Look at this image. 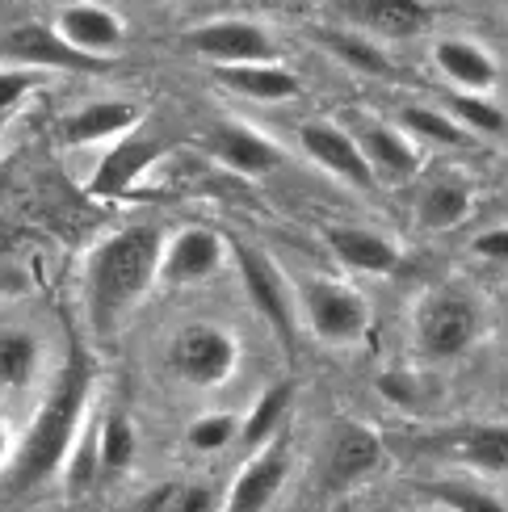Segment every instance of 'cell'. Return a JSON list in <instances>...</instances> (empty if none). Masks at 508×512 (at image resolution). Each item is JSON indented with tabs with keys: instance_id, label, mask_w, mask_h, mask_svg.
Wrapping results in <instances>:
<instances>
[{
	"instance_id": "5",
	"label": "cell",
	"mask_w": 508,
	"mask_h": 512,
	"mask_svg": "<svg viewBox=\"0 0 508 512\" xmlns=\"http://www.w3.org/2000/svg\"><path fill=\"white\" fill-rule=\"evenodd\" d=\"M227 252L240 269L248 303L257 307V315L269 324V332L278 336V345L286 353H294V345H299V303H294V286L257 244H227Z\"/></svg>"
},
{
	"instance_id": "39",
	"label": "cell",
	"mask_w": 508,
	"mask_h": 512,
	"mask_svg": "<svg viewBox=\"0 0 508 512\" xmlns=\"http://www.w3.org/2000/svg\"><path fill=\"white\" fill-rule=\"evenodd\" d=\"M152 5H168V0H152Z\"/></svg>"
},
{
	"instance_id": "6",
	"label": "cell",
	"mask_w": 508,
	"mask_h": 512,
	"mask_svg": "<svg viewBox=\"0 0 508 512\" xmlns=\"http://www.w3.org/2000/svg\"><path fill=\"white\" fill-rule=\"evenodd\" d=\"M240 366V340L223 324H185L168 340V370H173L185 387L194 391H215L236 374Z\"/></svg>"
},
{
	"instance_id": "11",
	"label": "cell",
	"mask_w": 508,
	"mask_h": 512,
	"mask_svg": "<svg viewBox=\"0 0 508 512\" xmlns=\"http://www.w3.org/2000/svg\"><path fill=\"white\" fill-rule=\"evenodd\" d=\"M227 261V240L210 227H185L173 240L160 244L156 286H198L215 277Z\"/></svg>"
},
{
	"instance_id": "18",
	"label": "cell",
	"mask_w": 508,
	"mask_h": 512,
	"mask_svg": "<svg viewBox=\"0 0 508 512\" xmlns=\"http://www.w3.org/2000/svg\"><path fill=\"white\" fill-rule=\"evenodd\" d=\"M357 147H362L370 164L374 185H408L420 173V164H425L420 143L408 131H399V126H362Z\"/></svg>"
},
{
	"instance_id": "9",
	"label": "cell",
	"mask_w": 508,
	"mask_h": 512,
	"mask_svg": "<svg viewBox=\"0 0 508 512\" xmlns=\"http://www.w3.org/2000/svg\"><path fill=\"white\" fill-rule=\"evenodd\" d=\"M383 458H387L383 437H378L370 424H362V420H345L341 429L332 433L328 458H324V492L328 496H341V492L362 487L366 479L378 475Z\"/></svg>"
},
{
	"instance_id": "24",
	"label": "cell",
	"mask_w": 508,
	"mask_h": 512,
	"mask_svg": "<svg viewBox=\"0 0 508 512\" xmlns=\"http://www.w3.org/2000/svg\"><path fill=\"white\" fill-rule=\"evenodd\" d=\"M475 210V189L462 177H441L433 181L416 202V219L425 231H454L471 219Z\"/></svg>"
},
{
	"instance_id": "4",
	"label": "cell",
	"mask_w": 508,
	"mask_h": 512,
	"mask_svg": "<svg viewBox=\"0 0 508 512\" xmlns=\"http://www.w3.org/2000/svg\"><path fill=\"white\" fill-rule=\"evenodd\" d=\"M294 303H299V328L328 349H353L370 336V298L345 277H307L294 286Z\"/></svg>"
},
{
	"instance_id": "38",
	"label": "cell",
	"mask_w": 508,
	"mask_h": 512,
	"mask_svg": "<svg viewBox=\"0 0 508 512\" xmlns=\"http://www.w3.org/2000/svg\"><path fill=\"white\" fill-rule=\"evenodd\" d=\"M0 135H5V118H0Z\"/></svg>"
},
{
	"instance_id": "27",
	"label": "cell",
	"mask_w": 508,
	"mask_h": 512,
	"mask_svg": "<svg viewBox=\"0 0 508 512\" xmlns=\"http://www.w3.org/2000/svg\"><path fill=\"white\" fill-rule=\"evenodd\" d=\"M437 512H508V500L488 492L483 483H462V479H433V483H420Z\"/></svg>"
},
{
	"instance_id": "1",
	"label": "cell",
	"mask_w": 508,
	"mask_h": 512,
	"mask_svg": "<svg viewBox=\"0 0 508 512\" xmlns=\"http://www.w3.org/2000/svg\"><path fill=\"white\" fill-rule=\"evenodd\" d=\"M89 395H93V361L80 349H72L68 366L59 370L51 395L42 399V408L34 412L30 429L13 454V466H9L13 492H34V487H42L63 471L80 429L89 424Z\"/></svg>"
},
{
	"instance_id": "16",
	"label": "cell",
	"mask_w": 508,
	"mask_h": 512,
	"mask_svg": "<svg viewBox=\"0 0 508 512\" xmlns=\"http://www.w3.org/2000/svg\"><path fill=\"white\" fill-rule=\"evenodd\" d=\"M55 34L68 42V47L110 63L122 51V42H126V21L114 9L97 5V0H76V5H63L59 9Z\"/></svg>"
},
{
	"instance_id": "31",
	"label": "cell",
	"mask_w": 508,
	"mask_h": 512,
	"mask_svg": "<svg viewBox=\"0 0 508 512\" xmlns=\"http://www.w3.org/2000/svg\"><path fill=\"white\" fill-rule=\"evenodd\" d=\"M63 479H68L72 492H89L101 479V462H97V424H84L68 462H63Z\"/></svg>"
},
{
	"instance_id": "35",
	"label": "cell",
	"mask_w": 508,
	"mask_h": 512,
	"mask_svg": "<svg viewBox=\"0 0 508 512\" xmlns=\"http://www.w3.org/2000/svg\"><path fill=\"white\" fill-rule=\"evenodd\" d=\"M38 76L42 72H30V68H0V118H5L13 105L34 89Z\"/></svg>"
},
{
	"instance_id": "33",
	"label": "cell",
	"mask_w": 508,
	"mask_h": 512,
	"mask_svg": "<svg viewBox=\"0 0 508 512\" xmlns=\"http://www.w3.org/2000/svg\"><path fill=\"white\" fill-rule=\"evenodd\" d=\"M378 395H383L391 408L399 412H425L429 408V395H425V378H420L416 370H387L378 374Z\"/></svg>"
},
{
	"instance_id": "2",
	"label": "cell",
	"mask_w": 508,
	"mask_h": 512,
	"mask_svg": "<svg viewBox=\"0 0 508 512\" xmlns=\"http://www.w3.org/2000/svg\"><path fill=\"white\" fill-rule=\"evenodd\" d=\"M160 244L164 236L156 227H126L93 248L84 269V294H89V319L101 336H110L156 286Z\"/></svg>"
},
{
	"instance_id": "23",
	"label": "cell",
	"mask_w": 508,
	"mask_h": 512,
	"mask_svg": "<svg viewBox=\"0 0 508 512\" xmlns=\"http://www.w3.org/2000/svg\"><path fill=\"white\" fill-rule=\"evenodd\" d=\"M294 412V382L282 378V382H269V387L261 391V399L248 408V416L240 420V433H236V445L244 454H257L261 445L278 441L282 424L290 420Z\"/></svg>"
},
{
	"instance_id": "10",
	"label": "cell",
	"mask_w": 508,
	"mask_h": 512,
	"mask_svg": "<svg viewBox=\"0 0 508 512\" xmlns=\"http://www.w3.org/2000/svg\"><path fill=\"white\" fill-rule=\"evenodd\" d=\"M0 55L30 72H101V68H110L105 59H93V55L68 47V42L55 34V26H42V21H26V26L9 30L0 38Z\"/></svg>"
},
{
	"instance_id": "30",
	"label": "cell",
	"mask_w": 508,
	"mask_h": 512,
	"mask_svg": "<svg viewBox=\"0 0 508 512\" xmlns=\"http://www.w3.org/2000/svg\"><path fill=\"white\" fill-rule=\"evenodd\" d=\"M38 340L26 328H0V387H26L38 374Z\"/></svg>"
},
{
	"instance_id": "26",
	"label": "cell",
	"mask_w": 508,
	"mask_h": 512,
	"mask_svg": "<svg viewBox=\"0 0 508 512\" xmlns=\"http://www.w3.org/2000/svg\"><path fill=\"white\" fill-rule=\"evenodd\" d=\"M446 114L471 139H496V135H504V126H508V118L492 101V93H458L454 89V93H446Z\"/></svg>"
},
{
	"instance_id": "25",
	"label": "cell",
	"mask_w": 508,
	"mask_h": 512,
	"mask_svg": "<svg viewBox=\"0 0 508 512\" xmlns=\"http://www.w3.org/2000/svg\"><path fill=\"white\" fill-rule=\"evenodd\" d=\"M320 42L328 47V55H332L336 63H345V68H353V72H366V76H391V72H395L391 59H387V51H383V42H374V38L357 34V30H349V26L324 30Z\"/></svg>"
},
{
	"instance_id": "32",
	"label": "cell",
	"mask_w": 508,
	"mask_h": 512,
	"mask_svg": "<svg viewBox=\"0 0 508 512\" xmlns=\"http://www.w3.org/2000/svg\"><path fill=\"white\" fill-rule=\"evenodd\" d=\"M236 433H240V416H231V412H206L198 416L194 424H189V450H198V454H215V450H227V445H236Z\"/></svg>"
},
{
	"instance_id": "34",
	"label": "cell",
	"mask_w": 508,
	"mask_h": 512,
	"mask_svg": "<svg viewBox=\"0 0 508 512\" xmlns=\"http://www.w3.org/2000/svg\"><path fill=\"white\" fill-rule=\"evenodd\" d=\"M219 496L210 483H181L173 487V496H168V504L160 512H219Z\"/></svg>"
},
{
	"instance_id": "36",
	"label": "cell",
	"mask_w": 508,
	"mask_h": 512,
	"mask_svg": "<svg viewBox=\"0 0 508 512\" xmlns=\"http://www.w3.org/2000/svg\"><path fill=\"white\" fill-rule=\"evenodd\" d=\"M471 252L479 261H492V265H508V227H488L471 240Z\"/></svg>"
},
{
	"instance_id": "8",
	"label": "cell",
	"mask_w": 508,
	"mask_h": 512,
	"mask_svg": "<svg viewBox=\"0 0 508 512\" xmlns=\"http://www.w3.org/2000/svg\"><path fill=\"white\" fill-rule=\"evenodd\" d=\"M185 47L194 51L210 68H240V63H273L282 51L273 34L261 21H244V17H219V21H202V26L185 30Z\"/></svg>"
},
{
	"instance_id": "7",
	"label": "cell",
	"mask_w": 508,
	"mask_h": 512,
	"mask_svg": "<svg viewBox=\"0 0 508 512\" xmlns=\"http://www.w3.org/2000/svg\"><path fill=\"white\" fill-rule=\"evenodd\" d=\"M425 450L479 479H508V420H458Z\"/></svg>"
},
{
	"instance_id": "12",
	"label": "cell",
	"mask_w": 508,
	"mask_h": 512,
	"mask_svg": "<svg viewBox=\"0 0 508 512\" xmlns=\"http://www.w3.org/2000/svg\"><path fill=\"white\" fill-rule=\"evenodd\" d=\"M290 479V454L282 441L261 445L257 454H248V462L236 471L231 487L223 492V508L219 512H265L278 492Z\"/></svg>"
},
{
	"instance_id": "3",
	"label": "cell",
	"mask_w": 508,
	"mask_h": 512,
	"mask_svg": "<svg viewBox=\"0 0 508 512\" xmlns=\"http://www.w3.org/2000/svg\"><path fill=\"white\" fill-rule=\"evenodd\" d=\"M488 336V307L462 282H437L412 307V345L425 361H458Z\"/></svg>"
},
{
	"instance_id": "22",
	"label": "cell",
	"mask_w": 508,
	"mask_h": 512,
	"mask_svg": "<svg viewBox=\"0 0 508 512\" xmlns=\"http://www.w3.org/2000/svg\"><path fill=\"white\" fill-rule=\"evenodd\" d=\"M139 126V105L135 101H93L76 110L63 122V143L68 147H89V143H114L131 135Z\"/></svg>"
},
{
	"instance_id": "37",
	"label": "cell",
	"mask_w": 508,
	"mask_h": 512,
	"mask_svg": "<svg viewBox=\"0 0 508 512\" xmlns=\"http://www.w3.org/2000/svg\"><path fill=\"white\" fill-rule=\"evenodd\" d=\"M265 5H299V0H265Z\"/></svg>"
},
{
	"instance_id": "28",
	"label": "cell",
	"mask_w": 508,
	"mask_h": 512,
	"mask_svg": "<svg viewBox=\"0 0 508 512\" xmlns=\"http://www.w3.org/2000/svg\"><path fill=\"white\" fill-rule=\"evenodd\" d=\"M139 450V437H135V424L126 420L122 412H110L97 420V462H101V475H122L131 471Z\"/></svg>"
},
{
	"instance_id": "14",
	"label": "cell",
	"mask_w": 508,
	"mask_h": 512,
	"mask_svg": "<svg viewBox=\"0 0 508 512\" xmlns=\"http://www.w3.org/2000/svg\"><path fill=\"white\" fill-rule=\"evenodd\" d=\"M345 26L374 42H404L429 30V0H341Z\"/></svg>"
},
{
	"instance_id": "15",
	"label": "cell",
	"mask_w": 508,
	"mask_h": 512,
	"mask_svg": "<svg viewBox=\"0 0 508 512\" xmlns=\"http://www.w3.org/2000/svg\"><path fill=\"white\" fill-rule=\"evenodd\" d=\"M299 147L311 164H320L328 177L345 181L353 189H374V173L362 156V147H357V135L341 131V126L332 122H303L299 126Z\"/></svg>"
},
{
	"instance_id": "17",
	"label": "cell",
	"mask_w": 508,
	"mask_h": 512,
	"mask_svg": "<svg viewBox=\"0 0 508 512\" xmlns=\"http://www.w3.org/2000/svg\"><path fill=\"white\" fill-rule=\"evenodd\" d=\"M324 244L349 273H366V277H391L399 269V261H404V248H399L391 236H383V231H370V227L328 223Z\"/></svg>"
},
{
	"instance_id": "13",
	"label": "cell",
	"mask_w": 508,
	"mask_h": 512,
	"mask_svg": "<svg viewBox=\"0 0 508 512\" xmlns=\"http://www.w3.org/2000/svg\"><path fill=\"white\" fill-rule=\"evenodd\" d=\"M206 147L223 168H231V173H240V177H252V181H261L282 168V147L240 118L215 122V131L206 135Z\"/></svg>"
},
{
	"instance_id": "19",
	"label": "cell",
	"mask_w": 508,
	"mask_h": 512,
	"mask_svg": "<svg viewBox=\"0 0 508 512\" xmlns=\"http://www.w3.org/2000/svg\"><path fill=\"white\" fill-rule=\"evenodd\" d=\"M433 68L441 72V80H450L458 93H492L500 80L496 55L475 38H437Z\"/></svg>"
},
{
	"instance_id": "29",
	"label": "cell",
	"mask_w": 508,
	"mask_h": 512,
	"mask_svg": "<svg viewBox=\"0 0 508 512\" xmlns=\"http://www.w3.org/2000/svg\"><path fill=\"white\" fill-rule=\"evenodd\" d=\"M399 131H408L416 143H437V147L471 143V135L446 110H433V105H408V110H399Z\"/></svg>"
},
{
	"instance_id": "20",
	"label": "cell",
	"mask_w": 508,
	"mask_h": 512,
	"mask_svg": "<svg viewBox=\"0 0 508 512\" xmlns=\"http://www.w3.org/2000/svg\"><path fill=\"white\" fill-rule=\"evenodd\" d=\"M164 152V143L160 139H143V135H122L114 139V147L97 160L93 168V177H89V194L97 198H114V194H126L147 168H152Z\"/></svg>"
},
{
	"instance_id": "21",
	"label": "cell",
	"mask_w": 508,
	"mask_h": 512,
	"mask_svg": "<svg viewBox=\"0 0 508 512\" xmlns=\"http://www.w3.org/2000/svg\"><path fill=\"white\" fill-rule=\"evenodd\" d=\"M215 80L227 93L248 97V101H299L303 97V76L286 68L282 59L273 63H240V68H215Z\"/></svg>"
}]
</instances>
